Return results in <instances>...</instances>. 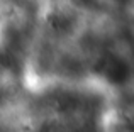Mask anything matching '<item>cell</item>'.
Returning a JSON list of instances; mask_svg holds the SVG:
<instances>
[{"label":"cell","instance_id":"4","mask_svg":"<svg viewBox=\"0 0 134 132\" xmlns=\"http://www.w3.org/2000/svg\"><path fill=\"white\" fill-rule=\"evenodd\" d=\"M78 5L85 7V9H95L98 5V0H75Z\"/></svg>","mask_w":134,"mask_h":132},{"label":"cell","instance_id":"6","mask_svg":"<svg viewBox=\"0 0 134 132\" xmlns=\"http://www.w3.org/2000/svg\"><path fill=\"white\" fill-rule=\"evenodd\" d=\"M3 100H5V95H3V90H2V86H0V105L3 103Z\"/></svg>","mask_w":134,"mask_h":132},{"label":"cell","instance_id":"2","mask_svg":"<svg viewBox=\"0 0 134 132\" xmlns=\"http://www.w3.org/2000/svg\"><path fill=\"white\" fill-rule=\"evenodd\" d=\"M48 27L54 34H70L73 31V19L65 12H53L48 17Z\"/></svg>","mask_w":134,"mask_h":132},{"label":"cell","instance_id":"1","mask_svg":"<svg viewBox=\"0 0 134 132\" xmlns=\"http://www.w3.org/2000/svg\"><path fill=\"white\" fill-rule=\"evenodd\" d=\"M97 68L102 78L114 86H122L129 83L132 78L131 64L117 54H107V56L100 58V61L97 63Z\"/></svg>","mask_w":134,"mask_h":132},{"label":"cell","instance_id":"5","mask_svg":"<svg viewBox=\"0 0 134 132\" xmlns=\"http://www.w3.org/2000/svg\"><path fill=\"white\" fill-rule=\"evenodd\" d=\"M115 3H119V5H131L134 0H114Z\"/></svg>","mask_w":134,"mask_h":132},{"label":"cell","instance_id":"3","mask_svg":"<svg viewBox=\"0 0 134 132\" xmlns=\"http://www.w3.org/2000/svg\"><path fill=\"white\" fill-rule=\"evenodd\" d=\"M0 66H2V69H5V71H9V73H19L20 71L19 58L10 49L0 51Z\"/></svg>","mask_w":134,"mask_h":132}]
</instances>
